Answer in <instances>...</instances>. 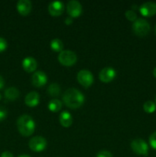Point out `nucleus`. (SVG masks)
Here are the masks:
<instances>
[{"instance_id": "nucleus-1", "label": "nucleus", "mask_w": 156, "mask_h": 157, "mask_svg": "<svg viewBox=\"0 0 156 157\" xmlns=\"http://www.w3.org/2000/svg\"><path fill=\"white\" fill-rule=\"evenodd\" d=\"M85 98L84 94L76 88H69L63 95V101L69 108L76 109L84 104Z\"/></svg>"}, {"instance_id": "nucleus-2", "label": "nucleus", "mask_w": 156, "mask_h": 157, "mask_svg": "<svg viewBox=\"0 0 156 157\" xmlns=\"http://www.w3.org/2000/svg\"><path fill=\"white\" fill-rule=\"evenodd\" d=\"M17 127L22 136H29L35 132V123L32 117L28 114H23L17 121Z\"/></svg>"}, {"instance_id": "nucleus-3", "label": "nucleus", "mask_w": 156, "mask_h": 157, "mask_svg": "<svg viewBox=\"0 0 156 157\" xmlns=\"http://www.w3.org/2000/svg\"><path fill=\"white\" fill-rule=\"evenodd\" d=\"M132 30L137 36L144 37L149 32L150 25L144 18H137L132 25Z\"/></svg>"}, {"instance_id": "nucleus-4", "label": "nucleus", "mask_w": 156, "mask_h": 157, "mask_svg": "<svg viewBox=\"0 0 156 157\" xmlns=\"http://www.w3.org/2000/svg\"><path fill=\"white\" fill-rule=\"evenodd\" d=\"M58 59L61 64L67 66V67H70V66L73 65L76 62L77 56L72 51L63 50L62 52H60Z\"/></svg>"}, {"instance_id": "nucleus-5", "label": "nucleus", "mask_w": 156, "mask_h": 157, "mask_svg": "<svg viewBox=\"0 0 156 157\" xmlns=\"http://www.w3.org/2000/svg\"><path fill=\"white\" fill-rule=\"evenodd\" d=\"M131 148L136 154L147 156L148 153V146L142 139H135L131 142Z\"/></svg>"}, {"instance_id": "nucleus-6", "label": "nucleus", "mask_w": 156, "mask_h": 157, "mask_svg": "<svg viewBox=\"0 0 156 157\" xmlns=\"http://www.w3.org/2000/svg\"><path fill=\"white\" fill-rule=\"evenodd\" d=\"M28 147L32 151L41 152L47 147V140L43 136H34L29 141Z\"/></svg>"}, {"instance_id": "nucleus-7", "label": "nucleus", "mask_w": 156, "mask_h": 157, "mask_svg": "<svg viewBox=\"0 0 156 157\" xmlns=\"http://www.w3.org/2000/svg\"><path fill=\"white\" fill-rule=\"evenodd\" d=\"M77 81L84 87H89L93 83V75L90 71L81 70L77 73Z\"/></svg>"}, {"instance_id": "nucleus-8", "label": "nucleus", "mask_w": 156, "mask_h": 157, "mask_svg": "<svg viewBox=\"0 0 156 157\" xmlns=\"http://www.w3.org/2000/svg\"><path fill=\"white\" fill-rule=\"evenodd\" d=\"M67 11L71 18H76L82 13V6L80 2L76 0H71L67 3Z\"/></svg>"}, {"instance_id": "nucleus-9", "label": "nucleus", "mask_w": 156, "mask_h": 157, "mask_svg": "<svg viewBox=\"0 0 156 157\" xmlns=\"http://www.w3.org/2000/svg\"><path fill=\"white\" fill-rule=\"evenodd\" d=\"M116 72L112 67H106L100 71L99 78L104 83H109L116 78Z\"/></svg>"}, {"instance_id": "nucleus-10", "label": "nucleus", "mask_w": 156, "mask_h": 157, "mask_svg": "<svg viewBox=\"0 0 156 157\" xmlns=\"http://www.w3.org/2000/svg\"><path fill=\"white\" fill-rule=\"evenodd\" d=\"M139 12L145 17H151L156 15V3L153 2L143 3L139 8Z\"/></svg>"}, {"instance_id": "nucleus-11", "label": "nucleus", "mask_w": 156, "mask_h": 157, "mask_svg": "<svg viewBox=\"0 0 156 157\" xmlns=\"http://www.w3.org/2000/svg\"><path fill=\"white\" fill-rule=\"evenodd\" d=\"M47 81V77L44 71H38L32 75V84L35 87H41L45 85Z\"/></svg>"}, {"instance_id": "nucleus-12", "label": "nucleus", "mask_w": 156, "mask_h": 157, "mask_svg": "<svg viewBox=\"0 0 156 157\" xmlns=\"http://www.w3.org/2000/svg\"><path fill=\"white\" fill-rule=\"evenodd\" d=\"M64 10V5L61 1H54L49 4L48 12L52 16H59Z\"/></svg>"}, {"instance_id": "nucleus-13", "label": "nucleus", "mask_w": 156, "mask_h": 157, "mask_svg": "<svg viewBox=\"0 0 156 157\" xmlns=\"http://www.w3.org/2000/svg\"><path fill=\"white\" fill-rule=\"evenodd\" d=\"M17 10L21 15H28L32 10V2L29 0H19L17 3Z\"/></svg>"}, {"instance_id": "nucleus-14", "label": "nucleus", "mask_w": 156, "mask_h": 157, "mask_svg": "<svg viewBox=\"0 0 156 157\" xmlns=\"http://www.w3.org/2000/svg\"><path fill=\"white\" fill-rule=\"evenodd\" d=\"M24 102H25L26 105L28 106V107H36L40 102L39 94L35 91L29 92L24 98Z\"/></svg>"}, {"instance_id": "nucleus-15", "label": "nucleus", "mask_w": 156, "mask_h": 157, "mask_svg": "<svg viewBox=\"0 0 156 157\" xmlns=\"http://www.w3.org/2000/svg\"><path fill=\"white\" fill-rule=\"evenodd\" d=\"M37 61L36 60L32 57H26L22 61V67L25 71L33 72L37 68Z\"/></svg>"}, {"instance_id": "nucleus-16", "label": "nucleus", "mask_w": 156, "mask_h": 157, "mask_svg": "<svg viewBox=\"0 0 156 157\" xmlns=\"http://www.w3.org/2000/svg\"><path fill=\"white\" fill-rule=\"evenodd\" d=\"M60 124L64 127H69L73 124V117L68 111H62L59 117Z\"/></svg>"}, {"instance_id": "nucleus-17", "label": "nucleus", "mask_w": 156, "mask_h": 157, "mask_svg": "<svg viewBox=\"0 0 156 157\" xmlns=\"http://www.w3.org/2000/svg\"><path fill=\"white\" fill-rule=\"evenodd\" d=\"M20 94V92L16 87H11L6 89L5 90V97L6 99L9 100V101H15L17 98H18Z\"/></svg>"}, {"instance_id": "nucleus-18", "label": "nucleus", "mask_w": 156, "mask_h": 157, "mask_svg": "<svg viewBox=\"0 0 156 157\" xmlns=\"http://www.w3.org/2000/svg\"><path fill=\"white\" fill-rule=\"evenodd\" d=\"M47 107L51 112H58L62 107V103L60 100L52 99L48 103Z\"/></svg>"}, {"instance_id": "nucleus-19", "label": "nucleus", "mask_w": 156, "mask_h": 157, "mask_svg": "<svg viewBox=\"0 0 156 157\" xmlns=\"http://www.w3.org/2000/svg\"><path fill=\"white\" fill-rule=\"evenodd\" d=\"M50 48L53 51L56 52H61L64 48V44H63L62 41L58 38H54L50 41Z\"/></svg>"}, {"instance_id": "nucleus-20", "label": "nucleus", "mask_w": 156, "mask_h": 157, "mask_svg": "<svg viewBox=\"0 0 156 157\" xmlns=\"http://www.w3.org/2000/svg\"><path fill=\"white\" fill-rule=\"evenodd\" d=\"M47 93L51 97H58L61 93V87L60 85L57 83H53L50 84L47 87Z\"/></svg>"}, {"instance_id": "nucleus-21", "label": "nucleus", "mask_w": 156, "mask_h": 157, "mask_svg": "<svg viewBox=\"0 0 156 157\" xmlns=\"http://www.w3.org/2000/svg\"><path fill=\"white\" fill-rule=\"evenodd\" d=\"M143 109L148 113H154L156 110V104L153 101H148L143 104Z\"/></svg>"}, {"instance_id": "nucleus-22", "label": "nucleus", "mask_w": 156, "mask_h": 157, "mask_svg": "<svg viewBox=\"0 0 156 157\" xmlns=\"http://www.w3.org/2000/svg\"><path fill=\"white\" fill-rule=\"evenodd\" d=\"M125 15L127 19L131 21H135L137 19V15H136V13L133 10L126 11L125 13Z\"/></svg>"}, {"instance_id": "nucleus-23", "label": "nucleus", "mask_w": 156, "mask_h": 157, "mask_svg": "<svg viewBox=\"0 0 156 157\" xmlns=\"http://www.w3.org/2000/svg\"><path fill=\"white\" fill-rule=\"evenodd\" d=\"M149 144L154 150H156V132H154L149 136Z\"/></svg>"}, {"instance_id": "nucleus-24", "label": "nucleus", "mask_w": 156, "mask_h": 157, "mask_svg": "<svg viewBox=\"0 0 156 157\" xmlns=\"http://www.w3.org/2000/svg\"><path fill=\"white\" fill-rule=\"evenodd\" d=\"M96 157H113V155L110 151L107 150H101L96 154Z\"/></svg>"}, {"instance_id": "nucleus-25", "label": "nucleus", "mask_w": 156, "mask_h": 157, "mask_svg": "<svg viewBox=\"0 0 156 157\" xmlns=\"http://www.w3.org/2000/svg\"><path fill=\"white\" fill-rule=\"evenodd\" d=\"M7 41L3 38L0 37V52H2L7 48Z\"/></svg>"}, {"instance_id": "nucleus-26", "label": "nucleus", "mask_w": 156, "mask_h": 157, "mask_svg": "<svg viewBox=\"0 0 156 157\" xmlns=\"http://www.w3.org/2000/svg\"><path fill=\"white\" fill-rule=\"evenodd\" d=\"M6 116H7V110H6V109L0 106V122L6 119Z\"/></svg>"}, {"instance_id": "nucleus-27", "label": "nucleus", "mask_w": 156, "mask_h": 157, "mask_svg": "<svg viewBox=\"0 0 156 157\" xmlns=\"http://www.w3.org/2000/svg\"><path fill=\"white\" fill-rule=\"evenodd\" d=\"M1 157H14V156H13V155H12V153H11V152L5 151V152H3L2 153Z\"/></svg>"}, {"instance_id": "nucleus-28", "label": "nucleus", "mask_w": 156, "mask_h": 157, "mask_svg": "<svg viewBox=\"0 0 156 157\" xmlns=\"http://www.w3.org/2000/svg\"><path fill=\"white\" fill-rule=\"evenodd\" d=\"M64 22H65V24L67 25H70L73 22V19H72L71 17H68V18H66Z\"/></svg>"}, {"instance_id": "nucleus-29", "label": "nucleus", "mask_w": 156, "mask_h": 157, "mask_svg": "<svg viewBox=\"0 0 156 157\" xmlns=\"http://www.w3.org/2000/svg\"><path fill=\"white\" fill-rule=\"evenodd\" d=\"M4 85H5V81L4 79H3L2 77L0 75V90L4 87Z\"/></svg>"}, {"instance_id": "nucleus-30", "label": "nucleus", "mask_w": 156, "mask_h": 157, "mask_svg": "<svg viewBox=\"0 0 156 157\" xmlns=\"http://www.w3.org/2000/svg\"><path fill=\"white\" fill-rule=\"evenodd\" d=\"M153 75H154V78H156V67H154V69L153 70Z\"/></svg>"}, {"instance_id": "nucleus-31", "label": "nucleus", "mask_w": 156, "mask_h": 157, "mask_svg": "<svg viewBox=\"0 0 156 157\" xmlns=\"http://www.w3.org/2000/svg\"><path fill=\"white\" fill-rule=\"evenodd\" d=\"M18 157H31V156H28V155H21V156Z\"/></svg>"}, {"instance_id": "nucleus-32", "label": "nucleus", "mask_w": 156, "mask_h": 157, "mask_svg": "<svg viewBox=\"0 0 156 157\" xmlns=\"http://www.w3.org/2000/svg\"><path fill=\"white\" fill-rule=\"evenodd\" d=\"M154 31H155V33H156V25H155V28H154Z\"/></svg>"}, {"instance_id": "nucleus-33", "label": "nucleus", "mask_w": 156, "mask_h": 157, "mask_svg": "<svg viewBox=\"0 0 156 157\" xmlns=\"http://www.w3.org/2000/svg\"><path fill=\"white\" fill-rule=\"evenodd\" d=\"M1 98H2V96H1V94H0V100H1Z\"/></svg>"}, {"instance_id": "nucleus-34", "label": "nucleus", "mask_w": 156, "mask_h": 157, "mask_svg": "<svg viewBox=\"0 0 156 157\" xmlns=\"http://www.w3.org/2000/svg\"><path fill=\"white\" fill-rule=\"evenodd\" d=\"M155 104H156V98H155Z\"/></svg>"}]
</instances>
